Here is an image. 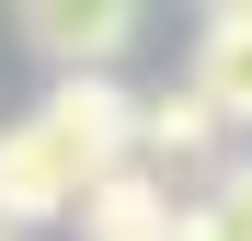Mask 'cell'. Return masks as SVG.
I'll return each mask as SVG.
<instances>
[{
  "mask_svg": "<svg viewBox=\"0 0 252 241\" xmlns=\"http://www.w3.org/2000/svg\"><path fill=\"white\" fill-rule=\"evenodd\" d=\"M149 0H12V34L46 69H115L126 46H138Z\"/></svg>",
  "mask_w": 252,
  "mask_h": 241,
  "instance_id": "cell-2",
  "label": "cell"
},
{
  "mask_svg": "<svg viewBox=\"0 0 252 241\" xmlns=\"http://www.w3.org/2000/svg\"><path fill=\"white\" fill-rule=\"evenodd\" d=\"M195 80L218 92L229 127H252V12H206V34H195Z\"/></svg>",
  "mask_w": 252,
  "mask_h": 241,
  "instance_id": "cell-5",
  "label": "cell"
},
{
  "mask_svg": "<svg viewBox=\"0 0 252 241\" xmlns=\"http://www.w3.org/2000/svg\"><path fill=\"white\" fill-rule=\"evenodd\" d=\"M218 92L184 80V92H149V161H218Z\"/></svg>",
  "mask_w": 252,
  "mask_h": 241,
  "instance_id": "cell-6",
  "label": "cell"
},
{
  "mask_svg": "<svg viewBox=\"0 0 252 241\" xmlns=\"http://www.w3.org/2000/svg\"><path fill=\"white\" fill-rule=\"evenodd\" d=\"M206 195H218V218L252 241V161H218V184H206Z\"/></svg>",
  "mask_w": 252,
  "mask_h": 241,
  "instance_id": "cell-7",
  "label": "cell"
},
{
  "mask_svg": "<svg viewBox=\"0 0 252 241\" xmlns=\"http://www.w3.org/2000/svg\"><path fill=\"white\" fill-rule=\"evenodd\" d=\"M172 241H241V230H229V218H218V195H195V207H184V218H172Z\"/></svg>",
  "mask_w": 252,
  "mask_h": 241,
  "instance_id": "cell-8",
  "label": "cell"
},
{
  "mask_svg": "<svg viewBox=\"0 0 252 241\" xmlns=\"http://www.w3.org/2000/svg\"><path fill=\"white\" fill-rule=\"evenodd\" d=\"M172 184L149 172V149L138 161H115V172H92V195H80V241H172Z\"/></svg>",
  "mask_w": 252,
  "mask_h": 241,
  "instance_id": "cell-4",
  "label": "cell"
},
{
  "mask_svg": "<svg viewBox=\"0 0 252 241\" xmlns=\"http://www.w3.org/2000/svg\"><path fill=\"white\" fill-rule=\"evenodd\" d=\"M0 241H12V218H0Z\"/></svg>",
  "mask_w": 252,
  "mask_h": 241,
  "instance_id": "cell-10",
  "label": "cell"
},
{
  "mask_svg": "<svg viewBox=\"0 0 252 241\" xmlns=\"http://www.w3.org/2000/svg\"><path fill=\"white\" fill-rule=\"evenodd\" d=\"M80 195H92V161L69 149V127L46 103L12 115L0 127V218L12 230H58V218H80Z\"/></svg>",
  "mask_w": 252,
  "mask_h": 241,
  "instance_id": "cell-1",
  "label": "cell"
},
{
  "mask_svg": "<svg viewBox=\"0 0 252 241\" xmlns=\"http://www.w3.org/2000/svg\"><path fill=\"white\" fill-rule=\"evenodd\" d=\"M206 12H252V0H206Z\"/></svg>",
  "mask_w": 252,
  "mask_h": 241,
  "instance_id": "cell-9",
  "label": "cell"
},
{
  "mask_svg": "<svg viewBox=\"0 0 252 241\" xmlns=\"http://www.w3.org/2000/svg\"><path fill=\"white\" fill-rule=\"evenodd\" d=\"M46 115L69 127V149L92 161V172H115V161H138V149H149V103L126 92L115 69H58V92H46Z\"/></svg>",
  "mask_w": 252,
  "mask_h": 241,
  "instance_id": "cell-3",
  "label": "cell"
}]
</instances>
